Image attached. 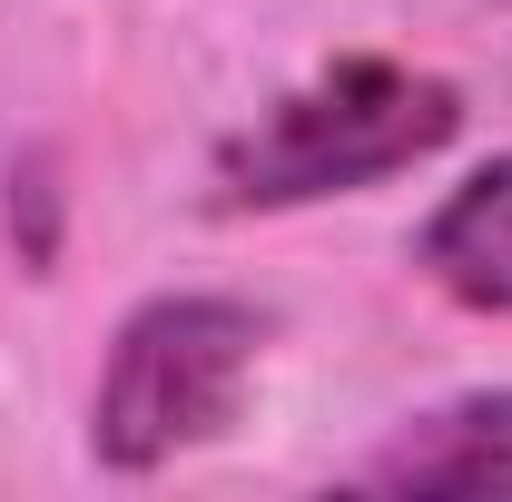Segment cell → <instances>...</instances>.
Instances as JSON below:
<instances>
[{"mask_svg":"<svg viewBox=\"0 0 512 502\" xmlns=\"http://www.w3.org/2000/svg\"><path fill=\"white\" fill-rule=\"evenodd\" d=\"M463 128V89L444 69L414 60H335L296 79L286 99H266L217 158H207V197L227 217H266V207H316V197L384 188L424 158H444Z\"/></svg>","mask_w":512,"mask_h":502,"instance_id":"1","label":"cell"},{"mask_svg":"<svg viewBox=\"0 0 512 502\" xmlns=\"http://www.w3.org/2000/svg\"><path fill=\"white\" fill-rule=\"evenodd\" d=\"M266 355V315L237 296H148L119 315L109 365L89 394V453L109 473H158L197 443H217L247 404Z\"/></svg>","mask_w":512,"mask_h":502,"instance_id":"2","label":"cell"},{"mask_svg":"<svg viewBox=\"0 0 512 502\" xmlns=\"http://www.w3.org/2000/svg\"><path fill=\"white\" fill-rule=\"evenodd\" d=\"M355 493H404V502H483L512 493V384L453 394L434 414L394 424L355 463Z\"/></svg>","mask_w":512,"mask_h":502,"instance_id":"3","label":"cell"},{"mask_svg":"<svg viewBox=\"0 0 512 502\" xmlns=\"http://www.w3.org/2000/svg\"><path fill=\"white\" fill-rule=\"evenodd\" d=\"M424 276L444 286L453 306L473 315H512V148L483 158L463 188L424 217Z\"/></svg>","mask_w":512,"mask_h":502,"instance_id":"4","label":"cell"}]
</instances>
